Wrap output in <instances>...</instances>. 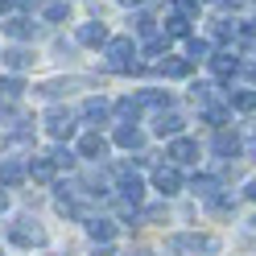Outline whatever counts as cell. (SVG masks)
I'll use <instances>...</instances> for the list:
<instances>
[{
	"mask_svg": "<svg viewBox=\"0 0 256 256\" xmlns=\"http://www.w3.org/2000/svg\"><path fill=\"white\" fill-rule=\"evenodd\" d=\"M54 162H50V157H34V162H29V178H34V182H54Z\"/></svg>",
	"mask_w": 256,
	"mask_h": 256,
	"instance_id": "cell-22",
	"label": "cell"
},
{
	"mask_svg": "<svg viewBox=\"0 0 256 256\" xmlns=\"http://www.w3.org/2000/svg\"><path fill=\"white\" fill-rule=\"evenodd\" d=\"M153 186L162 190L166 198L178 194V190H182V174H178V166H157V170H153Z\"/></svg>",
	"mask_w": 256,
	"mask_h": 256,
	"instance_id": "cell-6",
	"label": "cell"
},
{
	"mask_svg": "<svg viewBox=\"0 0 256 256\" xmlns=\"http://www.w3.org/2000/svg\"><path fill=\"white\" fill-rule=\"evenodd\" d=\"M182 128H186V120H182L174 108L157 112V120H153V132H157V136H182Z\"/></svg>",
	"mask_w": 256,
	"mask_h": 256,
	"instance_id": "cell-7",
	"label": "cell"
},
{
	"mask_svg": "<svg viewBox=\"0 0 256 256\" xmlns=\"http://www.w3.org/2000/svg\"><path fill=\"white\" fill-rule=\"evenodd\" d=\"M124 256H153L149 248H132V252H124Z\"/></svg>",
	"mask_w": 256,
	"mask_h": 256,
	"instance_id": "cell-37",
	"label": "cell"
},
{
	"mask_svg": "<svg viewBox=\"0 0 256 256\" xmlns=\"http://www.w3.org/2000/svg\"><path fill=\"white\" fill-rule=\"evenodd\" d=\"M215 4H219V8H240L244 0H215Z\"/></svg>",
	"mask_w": 256,
	"mask_h": 256,
	"instance_id": "cell-34",
	"label": "cell"
},
{
	"mask_svg": "<svg viewBox=\"0 0 256 256\" xmlns=\"http://www.w3.org/2000/svg\"><path fill=\"white\" fill-rule=\"evenodd\" d=\"M78 46H108V25L104 21H87V25H78Z\"/></svg>",
	"mask_w": 256,
	"mask_h": 256,
	"instance_id": "cell-14",
	"label": "cell"
},
{
	"mask_svg": "<svg viewBox=\"0 0 256 256\" xmlns=\"http://www.w3.org/2000/svg\"><path fill=\"white\" fill-rule=\"evenodd\" d=\"M206 62H211L215 78H232V74H240V58H232V54H211Z\"/></svg>",
	"mask_w": 256,
	"mask_h": 256,
	"instance_id": "cell-17",
	"label": "cell"
},
{
	"mask_svg": "<svg viewBox=\"0 0 256 256\" xmlns=\"http://www.w3.org/2000/svg\"><path fill=\"white\" fill-rule=\"evenodd\" d=\"M190 70H194V62H190V58H170V54L162 58V74L166 78H186Z\"/></svg>",
	"mask_w": 256,
	"mask_h": 256,
	"instance_id": "cell-18",
	"label": "cell"
},
{
	"mask_svg": "<svg viewBox=\"0 0 256 256\" xmlns=\"http://www.w3.org/2000/svg\"><path fill=\"white\" fill-rule=\"evenodd\" d=\"M198 8H202V0H174V12H178V17H186V21H194Z\"/></svg>",
	"mask_w": 256,
	"mask_h": 256,
	"instance_id": "cell-32",
	"label": "cell"
},
{
	"mask_svg": "<svg viewBox=\"0 0 256 256\" xmlns=\"http://www.w3.org/2000/svg\"><path fill=\"white\" fill-rule=\"evenodd\" d=\"M170 252H202V256H215L219 252V240L215 236H198V232H190V236H170Z\"/></svg>",
	"mask_w": 256,
	"mask_h": 256,
	"instance_id": "cell-4",
	"label": "cell"
},
{
	"mask_svg": "<svg viewBox=\"0 0 256 256\" xmlns=\"http://www.w3.org/2000/svg\"><path fill=\"white\" fill-rule=\"evenodd\" d=\"M112 116V104L108 100H87L83 108H78V120H87V124H104Z\"/></svg>",
	"mask_w": 256,
	"mask_h": 256,
	"instance_id": "cell-15",
	"label": "cell"
},
{
	"mask_svg": "<svg viewBox=\"0 0 256 256\" xmlns=\"http://www.w3.org/2000/svg\"><path fill=\"white\" fill-rule=\"evenodd\" d=\"M112 178H116L120 202H128V206L140 202V194H145V182H140V174H136L132 166H116V170H112Z\"/></svg>",
	"mask_w": 256,
	"mask_h": 256,
	"instance_id": "cell-2",
	"label": "cell"
},
{
	"mask_svg": "<svg viewBox=\"0 0 256 256\" xmlns=\"http://www.w3.org/2000/svg\"><path fill=\"white\" fill-rule=\"evenodd\" d=\"M4 206H8V194H4V190H0V211H4Z\"/></svg>",
	"mask_w": 256,
	"mask_h": 256,
	"instance_id": "cell-39",
	"label": "cell"
},
{
	"mask_svg": "<svg viewBox=\"0 0 256 256\" xmlns=\"http://www.w3.org/2000/svg\"><path fill=\"white\" fill-rule=\"evenodd\" d=\"M228 108H236V112H256V91H236V95H228Z\"/></svg>",
	"mask_w": 256,
	"mask_h": 256,
	"instance_id": "cell-29",
	"label": "cell"
},
{
	"mask_svg": "<svg viewBox=\"0 0 256 256\" xmlns=\"http://www.w3.org/2000/svg\"><path fill=\"white\" fill-rule=\"evenodd\" d=\"M46 128H50L54 140H66V136H74V116L66 108H54L50 116H46Z\"/></svg>",
	"mask_w": 256,
	"mask_h": 256,
	"instance_id": "cell-5",
	"label": "cell"
},
{
	"mask_svg": "<svg viewBox=\"0 0 256 256\" xmlns=\"http://www.w3.org/2000/svg\"><path fill=\"white\" fill-rule=\"evenodd\" d=\"M17 8H38V0H12Z\"/></svg>",
	"mask_w": 256,
	"mask_h": 256,
	"instance_id": "cell-36",
	"label": "cell"
},
{
	"mask_svg": "<svg viewBox=\"0 0 256 256\" xmlns=\"http://www.w3.org/2000/svg\"><path fill=\"white\" fill-rule=\"evenodd\" d=\"M170 157H174V166H190V162H198V145L190 136H174Z\"/></svg>",
	"mask_w": 256,
	"mask_h": 256,
	"instance_id": "cell-9",
	"label": "cell"
},
{
	"mask_svg": "<svg viewBox=\"0 0 256 256\" xmlns=\"http://www.w3.org/2000/svg\"><path fill=\"white\" fill-rule=\"evenodd\" d=\"M42 17L54 21V25H62V21H70V4H66V0H50V4L42 8Z\"/></svg>",
	"mask_w": 256,
	"mask_h": 256,
	"instance_id": "cell-24",
	"label": "cell"
},
{
	"mask_svg": "<svg viewBox=\"0 0 256 256\" xmlns=\"http://www.w3.org/2000/svg\"><path fill=\"white\" fill-rule=\"evenodd\" d=\"M0 62H4L8 70H25V66H34V54H29V50H21V46H12V50H4V54H0Z\"/></svg>",
	"mask_w": 256,
	"mask_h": 256,
	"instance_id": "cell-19",
	"label": "cell"
},
{
	"mask_svg": "<svg viewBox=\"0 0 256 256\" xmlns=\"http://www.w3.org/2000/svg\"><path fill=\"white\" fill-rule=\"evenodd\" d=\"M112 140H116L120 149H140V145H145V136H140L136 124H120L116 132H112Z\"/></svg>",
	"mask_w": 256,
	"mask_h": 256,
	"instance_id": "cell-16",
	"label": "cell"
},
{
	"mask_svg": "<svg viewBox=\"0 0 256 256\" xmlns=\"http://www.w3.org/2000/svg\"><path fill=\"white\" fill-rule=\"evenodd\" d=\"M186 54H190V62H206V58H211V42H202V38H186Z\"/></svg>",
	"mask_w": 256,
	"mask_h": 256,
	"instance_id": "cell-26",
	"label": "cell"
},
{
	"mask_svg": "<svg viewBox=\"0 0 256 256\" xmlns=\"http://www.w3.org/2000/svg\"><path fill=\"white\" fill-rule=\"evenodd\" d=\"M248 78H252V83H256V62H252V66H248Z\"/></svg>",
	"mask_w": 256,
	"mask_h": 256,
	"instance_id": "cell-41",
	"label": "cell"
},
{
	"mask_svg": "<svg viewBox=\"0 0 256 256\" xmlns=\"http://www.w3.org/2000/svg\"><path fill=\"white\" fill-rule=\"evenodd\" d=\"M211 149H215V157H236L240 149H244V140H240L236 132H228V128H219L215 140H211Z\"/></svg>",
	"mask_w": 256,
	"mask_h": 256,
	"instance_id": "cell-12",
	"label": "cell"
},
{
	"mask_svg": "<svg viewBox=\"0 0 256 256\" xmlns=\"http://www.w3.org/2000/svg\"><path fill=\"white\" fill-rule=\"evenodd\" d=\"M0 29H4L8 38H17V42H34V38H38V25L29 21V17H8Z\"/></svg>",
	"mask_w": 256,
	"mask_h": 256,
	"instance_id": "cell-13",
	"label": "cell"
},
{
	"mask_svg": "<svg viewBox=\"0 0 256 256\" xmlns=\"http://www.w3.org/2000/svg\"><path fill=\"white\" fill-rule=\"evenodd\" d=\"M8 240H12V244H21V248H42L46 244V228L34 223L29 215H21L17 223H8Z\"/></svg>",
	"mask_w": 256,
	"mask_h": 256,
	"instance_id": "cell-3",
	"label": "cell"
},
{
	"mask_svg": "<svg viewBox=\"0 0 256 256\" xmlns=\"http://www.w3.org/2000/svg\"><path fill=\"white\" fill-rule=\"evenodd\" d=\"M120 4H128V8H132V4H140V0H120Z\"/></svg>",
	"mask_w": 256,
	"mask_h": 256,
	"instance_id": "cell-42",
	"label": "cell"
},
{
	"mask_svg": "<svg viewBox=\"0 0 256 256\" xmlns=\"http://www.w3.org/2000/svg\"><path fill=\"white\" fill-rule=\"evenodd\" d=\"M104 66H108L112 74H136V70H145V66L136 62L132 38H108V46H104Z\"/></svg>",
	"mask_w": 256,
	"mask_h": 256,
	"instance_id": "cell-1",
	"label": "cell"
},
{
	"mask_svg": "<svg viewBox=\"0 0 256 256\" xmlns=\"http://www.w3.org/2000/svg\"><path fill=\"white\" fill-rule=\"evenodd\" d=\"M21 91H25V83H21V78H12V74H0V95H4V100H17Z\"/></svg>",
	"mask_w": 256,
	"mask_h": 256,
	"instance_id": "cell-31",
	"label": "cell"
},
{
	"mask_svg": "<svg viewBox=\"0 0 256 256\" xmlns=\"http://www.w3.org/2000/svg\"><path fill=\"white\" fill-rule=\"evenodd\" d=\"M108 136H100V132H87L83 140H78V153H83V157H91V162H104V157H108Z\"/></svg>",
	"mask_w": 256,
	"mask_h": 256,
	"instance_id": "cell-11",
	"label": "cell"
},
{
	"mask_svg": "<svg viewBox=\"0 0 256 256\" xmlns=\"http://www.w3.org/2000/svg\"><path fill=\"white\" fill-rule=\"evenodd\" d=\"M12 8V0H0V12H8Z\"/></svg>",
	"mask_w": 256,
	"mask_h": 256,
	"instance_id": "cell-40",
	"label": "cell"
},
{
	"mask_svg": "<svg viewBox=\"0 0 256 256\" xmlns=\"http://www.w3.org/2000/svg\"><path fill=\"white\" fill-rule=\"evenodd\" d=\"M87 236L95 240V244H112V240H116V223L100 219V215H87Z\"/></svg>",
	"mask_w": 256,
	"mask_h": 256,
	"instance_id": "cell-10",
	"label": "cell"
},
{
	"mask_svg": "<svg viewBox=\"0 0 256 256\" xmlns=\"http://www.w3.org/2000/svg\"><path fill=\"white\" fill-rule=\"evenodd\" d=\"M95 256H116V252H112V244H100V248H95Z\"/></svg>",
	"mask_w": 256,
	"mask_h": 256,
	"instance_id": "cell-35",
	"label": "cell"
},
{
	"mask_svg": "<svg viewBox=\"0 0 256 256\" xmlns=\"http://www.w3.org/2000/svg\"><path fill=\"white\" fill-rule=\"evenodd\" d=\"M206 206H211L215 215H232V211H236V198H232V194H211Z\"/></svg>",
	"mask_w": 256,
	"mask_h": 256,
	"instance_id": "cell-30",
	"label": "cell"
},
{
	"mask_svg": "<svg viewBox=\"0 0 256 256\" xmlns=\"http://www.w3.org/2000/svg\"><path fill=\"white\" fill-rule=\"evenodd\" d=\"M78 87V78H50V83H42L38 91L46 95V100H58V95H66V91H74Z\"/></svg>",
	"mask_w": 256,
	"mask_h": 256,
	"instance_id": "cell-23",
	"label": "cell"
},
{
	"mask_svg": "<svg viewBox=\"0 0 256 256\" xmlns=\"http://www.w3.org/2000/svg\"><path fill=\"white\" fill-rule=\"evenodd\" d=\"M112 112H116V116H120L124 124H132V120L140 116V104H136V95H124V100H120L116 108H112Z\"/></svg>",
	"mask_w": 256,
	"mask_h": 256,
	"instance_id": "cell-25",
	"label": "cell"
},
{
	"mask_svg": "<svg viewBox=\"0 0 256 256\" xmlns=\"http://www.w3.org/2000/svg\"><path fill=\"white\" fill-rule=\"evenodd\" d=\"M136 104H140V108H170V95H166V91H157V87H149V91H140V95H136Z\"/></svg>",
	"mask_w": 256,
	"mask_h": 256,
	"instance_id": "cell-27",
	"label": "cell"
},
{
	"mask_svg": "<svg viewBox=\"0 0 256 256\" xmlns=\"http://www.w3.org/2000/svg\"><path fill=\"white\" fill-rule=\"evenodd\" d=\"M25 178H29V166H25V162H17V157L0 162V186H4V190H8V186H21Z\"/></svg>",
	"mask_w": 256,
	"mask_h": 256,
	"instance_id": "cell-8",
	"label": "cell"
},
{
	"mask_svg": "<svg viewBox=\"0 0 256 256\" xmlns=\"http://www.w3.org/2000/svg\"><path fill=\"white\" fill-rule=\"evenodd\" d=\"M244 194H248V198L256 202V182H248V190H244Z\"/></svg>",
	"mask_w": 256,
	"mask_h": 256,
	"instance_id": "cell-38",
	"label": "cell"
},
{
	"mask_svg": "<svg viewBox=\"0 0 256 256\" xmlns=\"http://www.w3.org/2000/svg\"><path fill=\"white\" fill-rule=\"evenodd\" d=\"M50 162H54V166H62V170H70V166H74V153H70L66 145H58V149L50 153Z\"/></svg>",
	"mask_w": 256,
	"mask_h": 256,
	"instance_id": "cell-33",
	"label": "cell"
},
{
	"mask_svg": "<svg viewBox=\"0 0 256 256\" xmlns=\"http://www.w3.org/2000/svg\"><path fill=\"white\" fill-rule=\"evenodd\" d=\"M198 116L206 120V124H215V128H223L232 120V108L228 104H206V108H198Z\"/></svg>",
	"mask_w": 256,
	"mask_h": 256,
	"instance_id": "cell-21",
	"label": "cell"
},
{
	"mask_svg": "<svg viewBox=\"0 0 256 256\" xmlns=\"http://www.w3.org/2000/svg\"><path fill=\"white\" fill-rule=\"evenodd\" d=\"M0 256H4V252H0Z\"/></svg>",
	"mask_w": 256,
	"mask_h": 256,
	"instance_id": "cell-43",
	"label": "cell"
},
{
	"mask_svg": "<svg viewBox=\"0 0 256 256\" xmlns=\"http://www.w3.org/2000/svg\"><path fill=\"white\" fill-rule=\"evenodd\" d=\"M166 38H190V21L178 17V12H170L166 17Z\"/></svg>",
	"mask_w": 256,
	"mask_h": 256,
	"instance_id": "cell-28",
	"label": "cell"
},
{
	"mask_svg": "<svg viewBox=\"0 0 256 256\" xmlns=\"http://www.w3.org/2000/svg\"><path fill=\"white\" fill-rule=\"evenodd\" d=\"M190 190H194L198 198H211V194H219V178H211V174H194V178H190Z\"/></svg>",
	"mask_w": 256,
	"mask_h": 256,
	"instance_id": "cell-20",
	"label": "cell"
}]
</instances>
